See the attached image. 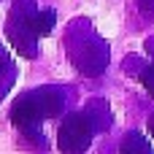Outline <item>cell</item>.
<instances>
[{
    "mask_svg": "<svg viewBox=\"0 0 154 154\" xmlns=\"http://www.w3.org/2000/svg\"><path fill=\"white\" fill-rule=\"evenodd\" d=\"M60 152L62 154H84L92 141V125L87 114H70L60 127Z\"/></svg>",
    "mask_w": 154,
    "mask_h": 154,
    "instance_id": "cell-1",
    "label": "cell"
},
{
    "mask_svg": "<svg viewBox=\"0 0 154 154\" xmlns=\"http://www.w3.org/2000/svg\"><path fill=\"white\" fill-rule=\"evenodd\" d=\"M122 154H154V152H152V146L146 143L143 135L130 133V135L122 141Z\"/></svg>",
    "mask_w": 154,
    "mask_h": 154,
    "instance_id": "cell-2",
    "label": "cell"
},
{
    "mask_svg": "<svg viewBox=\"0 0 154 154\" xmlns=\"http://www.w3.org/2000/svg\"><path fill=\"white\" fill-rule=\"evenodd\" d=\"M143 84H146V89L154 95V68H149V70H143Z\"/></svg>",
    "mask_w": 154,
    "mask_h": 154,
    "instance_id": "cell-3",
    "label": "cell"
},
{
    "mask_svg": "<svg viewBox=\"0 0 154 154\" xmlns=\"http://www.w3.org/2000/svg\"><path fill=\"white\" fill-rule=\"evenodd\" d=\"M149 133H152V135H154V116H152V119H149Z\"/></svg>",
    "mask_w": 154,
    "mask_h": 154,
    "instance_id": "cell-4",
    "label": "cell"
}]
</instances>
